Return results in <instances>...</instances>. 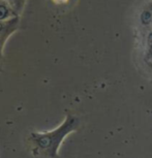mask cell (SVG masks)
Wrapping results in <instances>:
<instances>
[{
	"instance_id": "cell-1",
	"label": "cell",
	"mask_w": 152,
	"mask_h": 158,
	"mask_svg": "<svg viewBox=\"0 0 152 158\" xmlns=\"http://www.w3.org/2000/svg\"><path fill=\"white\" fill-rule=\"evenodd\" d=\"M77 127H78V120L74 117H67L66 121L56 130L44 133V135L34 133L32 138H33L35 144L41 150L46 151L51 157H55L63 138L67 135L70 131L76 129Z\"/></svg>"
},
{
	"instance_id": "cell-2",
	"label": "cell",
	"mask_w": 152,
	"mask_h": 158,
	"mask_svg": "<svg viewBox=\"0 0 152 158\" xmlns=\"http://www.w3.org/2000/svg\"><path fill=\"white\" fill-rule=\"evenodd\" d=\"M53 2H55L57 4H61V3H66V2H68V0H53Z\"/></svg>"
}]
</instances>
